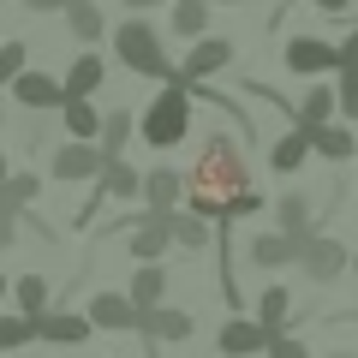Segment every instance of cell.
Instances as JSON below:
<instances>
[{"instance_id": "obj_40", "label": "cell", "mask_w": 358, "mask_h": 358, "mask_svg": "<svg viewBox=\"0 0 358 358\" xmlns=\"http://www.w3.org/2000/svg\"><path fill=\"white\" fill-rule=\"evenodd\" d=\"M126 6H138V13H150V6H162V0H126Z\"/></svg>"}, {"instance_id": "obj_27", "label": "cell", "mask_w": 358, "mask_h": 358, "mask_svg": "<svg viewBox=\"0 0 358 358\" xmlns=\"http://www.w3.org/2000/svg\"><path fill=\"white\" fill-rule=\"evenodd\" d=\"M13 299H18L24 317H42V310H48V281H42V275H18V281H13Z\"/></svg>"}, {"instance_id": "obj_19", "label": "cell", "mask_w": 358, "mask_h": 358, "mask_svg": "<svg viewBox=\"0 0 358 358\" xmlns=\"http://www.w3.org/2000/svg\"><path fill=\"white\" fill-rule=\"evenodd\" d=\"M310 143H317L322 162H352V155H358V138H352L346 126H329V120H322V126H310Z\"/></svg>"}, {"instance_id": "obj_3", "label": "cell", "mask_w": 358, "mask_h": 358, "mask_svg": "<svg viewBox=\"0 0 358 358\" xmlns=\"http://www.w3.org/2000/svg\"><path fill=\"white\" fill-rule=\"evenodd\" d=\"M114 48H120V66H131V72H143V78H162V84H173V78H179V66L167 60L162 36H155L143 18H126V24L114 30Z\"/></svg>"}, {"instance_id": "obj_9", "label": "cell", "mask_w": 358, "mask_h": 358, "mask_svg": "<svg viewBox=\"0 0 358 358\" xmlns=\"http://www.w3.org/2000/svg\"><path fill=\"white\" fill-rule=\"evenodd\" d=\"M6 90H13V96H18V108H30V114L66 108V84H60V78H48V72H30V66H24V72H18Z\"/></svg>"}, {"instance_id": "obj_23", "label": "cell", "mask_w": 358, "mask_h": 358, "mask_svg": "<svg viewBox=\"0 0 358 358\" xmlns=\"http://www.w3.org/2000/svg\"><path fill=\"white\" fill-rule=\"evenodd\" d=\"M167 24H173V36H203L209 30V0H173V18H167Z\"/></svg>"}, {"instance_id": "obj_7", "label": "cell", "mask_w": 358, "mask_h": 358, "mask_svg": "<svg viewBox=\"0 0 358 358\" xmlns=\"http://www.w3.org/2000/svg\"><path fill=\"white\" fill-rule=\"evenodd\" d=\"M299 268H305L317 287H329L334 275H346V268H352V257H346L341 239H322V233H310V239H305V257H299Z\"/></svg>"}, {"instance_id": "obj_20", "label": "cell", "mask_w": 358, "mask_h": 358, "mask_svg": "<svg viewBox=\"0 0 358 358\" xmlns=\"http://www.w3.org/2000/svg\"><path fill=\"white\" fill-rule=\"evenodd\" d=\"M126 293L138 299L143 310H155V305L167 299V268H162V263H138V275H131V287H126Z\"/></svg>"}, {"instance_id": "obj_43", "label": "cell", "mask_w": 358, "mask_h": 358, "mask_svg": "<svg viewBox=\"0 0 358 358\" xmlns=\"http://www.w3.org/2000/svg\"><path fill=\"white\" fill-rule=\"evenodd\" d=\"M334 358H352V352H334Z\"/></svg>"}, {"instance_id": "obj_22", "label": "cell", "mask_w": 358, "mask_h": 358, "mask_svg": "<svg viewBox=\"0 0 358 358\" xmlns=\"http://www.w3.org/2000/svg\"><path fill=\"white\" fill-rule=\"evenodd\" d=\"M60 120H66V131H72V138H102V120H108V114H96L84 96H66Z\"/></svg>"}, {"instance_id": "obj_2", "label": "cell", "mask_w": 358, "mask_h": 358, "mask_svg": "<svg viewBox=\"0 0 358 358\" xmlns=\"http://www.w3.org/2000/svg\"><path fill=\"white\" fill-rule=\"evenodd\" d=\"M192 96H197V90L173 78V84L143 108V143H150V150H173V143H185V126H192Z\"/></svg>"}, {"instance_id": "obj_13", "label": "cell", "mask_w": 358, "mask_h": 358, "mask_svg": "<svg viewBox=\"0 0 358 358\" xmlns=\"http://www.w3.org/2000/svg\"><path fill=\"white\" fill-rule=\"evenodd\" d=\"M185 192H192V179L173 173V167H155V173H143V203H150V215L179 209V203H185Z\"/></svg>"}, {"instance_id": "obj_26", "label": "cell", "mask_w": 358, "mask_h": 358, "mask_svg": "<svg viewBox=\"0 0 358 358\" xmlns=\"http://www.w3.org/2000/svg\"><path fill=\"white\" fill-rule=\"evenodd\" d=\"M275 227H287V233H310V197H305V192H287L281 203H275Z\"/></svg>"}, {"instance_id": "obj_11", "label": "cell", "mask_w": 358, "mask_h": 358, "mask_svg": "<svg viewBox=\"0 0 358 358\" xmlns=\"http://www.w3.org/2000/svg\"><path fill=\"white\" fill-rule=\"evenodd\" d=\"M36 334H42L48 346H84L90 334H96V317H90V310H84V317H78V310H42V317H36Z\"/></svg>"}, {"instance_id": "obj_28", "label": "cell", "mask_w": 358, "mask_h": 358, "mask_svg": "<svg viewBox=\"0 0 358 358\" xmlns=\"http://www.w3.org/2000/svg\"><path fill=\"white\" fill-rule=\"evenodd\" d=\"M30 341H42L36 334V317H0V352H18V346H30Z\"/></svg>"}, {"instance_id": "obj_30", "label": "cell", "mask_w": 358, "mask_h": 358, "mask_svg": "<svg viewBox=\"0 0 358 358\" xmlns=\"http://www.w3.org/2000/svg\"><path fill=\"white\" fill-rule=\"evenodd\" d=\"M287 310H293V293H287V287H263V299H257V317L281 329V322H287Z\"/></svg>"}, {"instance_id": "obj_37", "label": "cell", "mask_w": 358, "mask_h": 358, "mask_svg": "<svg viewBox=\"0 0 358 358\" xmlns=\"http://www.w3.org/2000/svg\"><path fill=\"white\" fill-rule=\"evenodd\" d=\"M341 54H346V60L358 66V30H352V36H346V42H341Z\"/></svg>"}, {"instance_id": "obj_34", "label": "cell", "mask_w": 358, "mask_h": 358, "mask_svg": "<svg viewBox=\"0 0 358 358\" xmlns=\"http://www.w3.org/2000/svg\"><path fill=\"white\" fill-rule=\"evenodd\" d=\"M24 72V42H0V84H13Z\"/></svg>"}, {"instance_id": "obj_31", "label": "cell", "mask_w": 358, "mask_h": 358, "mask_svg": "<svg viewBox=\"0 0 358 358\" xmlns=\"http://www.w3.org/2000/svg\"><path fill=\"white\" fill-rule=\"evenodd\" d=\"M6 197H13L18 209H30V203L42 197V179H36V173H13V179H6Z\"/></svg>"}, {"instance_id": "obj_16", "label": "cell", "mask_w": 358, "mask_h": 358, "mask_svg": "<svg viewBox=\"0 0 358 358\" xmlns=\"http://www.w3.org/2000/svg\"><path fill=\"white\" fill-rule=\"evenodd\" d=\"M102 78H108V60H102L96 48H84V54L72 60V72H66V96H96Z\"/></svg>"}, {"instance_id": "obj_4", "label": "cell", "mask_w": 358, "mask_h": 358, "mask_svg": "<svg viewBox=\"0 0 358 358\" xmlns=\"http://www.w3.org/2000/svg\"><path fill=\"white\" fill-rule=\"evenodd\" d=\"M281 60H287V72H299V78H322V72H341L346 54L334 48V42H322V36H293L281 48Z\"/></svg>"}, {"instance_id": "obj_14", "label": "cell", "mask_w": 358, "mask_h": 358, "mask_svg": "<svg viewBox=\"0 0 358 358\" xmlns=\"http://www.w3.org/2000/svg\"><path fill=\"white\" fill-rule=\"evenodd\" d=\"M310 155H317V143H310V126L299 120L293 131H281V138H275V150H268V167H275V173H299Z\"/></svg>"}, {"instance_id": "obj_29", "label": "cell", "mask_w": 358, "mask_h": 358, "mask_svg": "<svg viewBox=\"0 0 358 358\" xmlns=\"http://www.w3.org/2000/svg\"><path fill=\"white\" fill-rule=\"evenodd\" d=\"M126 138H131V114L120 108V114H108V120H102V138H96V143L108 150V162H120V150H126Z\"/></svg>"}, {"instance_id": "obj_44", "label": "cell", "mask_w": 358, "mask_h": 358, "mask_svg": "<svg viewBox=\"0 0 358 358\" xmlns=\"http://www.w3.org/2000/svg\"><path fill=\"white\" fill-rule=\"evenodd\" d=\"M352 268H358V251H352Z\"/></svg>"}, {"instance_id": "obj_8", "label": "cell", "mask_w": 358, "mask_h": 358, "mask_svg": "<svg viewBox=\"0 0 358 358\" xmlns=\"http://www.w3.org/2000/svg\"><path fill=\"white\" fill-rule=\"evenodd\" d=\"M305 239L310 233H257L251 245H245V257H251L257 268H287V263H299V257H305Z\"/></svg>"}, {"instance_id": "obj_42", "label": "cell", "mask_w": 358, "mask_h": 358, "mask_svg": "<svg viewBox=\"0 0 358 358\" xmlns=\"http://www.w3.org/2000/svg\"><path fill=\"white\" fill-rule=\"evenodd\" d=\"M209 6H239V0H209Z\"/></svg>"}, {"instance_id": "obj_21", "label": "cell", "mask_w": 358, "mask_h": 358, "mask_svg": "<svg viewBox=\"0 0 358 358\" xmlns=\"http://www.w3.org/2000/svg\"><path fill=\"white\" fill-rule=\"evenodd\" d=\"M66 24H72L78 42H102L108 18H102V6H96V0H66Z\"/></svg>"}, {"instance_id": "obj_38", "label": "cell", "mask_w": 358, "mask_h": 358, "mask_svg": "<svg viewBox=\"0 0 358 358\" xmlns=\"http://www.w3.org/2000/svg\"><path fill=\"white\" fill-rule=\"evenodd\" d=\"M317 6L322 13H346V0H317Z\"/></svg>"}, {"instance_id": "obj_17", "label": "cell", "mask_w": 358, "mask_h": 358, "mask_svg": "<svg viewBox=\"0 0 358 358\" xmlns=\"http://www.w3.org/2000/svg\"><path fill=\"white\" fill-rule=\"evenodd\" d=\"M167 227H173V245H185V251H203L215 233H209V215H197L192 203L185 209H167Z\"/></svg>"}, {"instance_id": "obj_5", "label": "cell", "mask_w": 358, "mask_h": 358, "mask_svg": "<svg viewBox=\"0 0 358 358\" xmlns=\"http://www.w3.org/2000/svg\"><path fill=\"white\" fill-rule=\"evenodd\" d=\"M275 334H281V329H275V322H263V317H233L227 322V329H221V352H227V358H257V352H268V346H275Z\"/></svg>"}, {"instance_id": "obj_1", "label": "cell", "mask_w": 358, "mask_h": 358, "mask_svg": "<svg viewBox=\"0 0 358 358\" xmlns=\"http://www.w3.org/2000/svg\"><path fill=\"white\" fill-rule=\"evenodd\" d=\"M185 179H192L185 203L221 227V221H233V209H239V203H245V192H251V162H245L239 138L215 131V138L197 150V162H192V173H185Z\"/></svg>"}, {"instance_id": "obj_15", "label": "cell", "mask_w": 358, "mask_h": 358, "mask_svg": "<svg viewBox=\"0 0 358 358\" xmlns=\"http://www.w3.org/2000/svg\"><path fill=\"white\" fill-rule=\"evenodd\" d=\"M167 245H173V227H167V215H150V221H143V227L126 239V251L138 257V263H162Z\"/></svg>"}, {"instance_id": "obj_41", "label": "cell", "mask_w": 358, "mask_h": 358, "mask_svg": "<svg viewBox=\"0 0 358 358\" xmlns=\"http://www.w3.org/2000/svg\"><path fill=\"white\" fill-rule=\"evenodd\" d=\"M0 293H13V281H6V275H0Z\"/></svg>"}, {"instance_id": "obj_35", "label": "cell", "mask_w": 358, "mask_h": 358, "mask_svg": "<svg viewBox=\"0 0 358 358\" xmlns=\"http://www.w3.org/2000/svg\"><path fill=\"white\" fill-rule=\"evenodd\" d=\"M263 358H310V346H305V341H293V334H275V346H268Z\"/></svg>"}, {"instance_id": "obj_36", "label": "cell", "mask_w": 358, "mask_h": 358, "mask_svg": "<svg viewBox=\"0 0 358 358\" xmlns=\"http://www.w3.org/2000/svg\"><path fill=\"white\" fill-rule=\"evenodd\" d=\"M24 6H30V13H60L66 0H24Z\"/></svg>"}, {"instance_id": "obj_18", "label": "cell", "mask_w": 358, "mask_h": 358, "mask_svg": "<svg viewBox=\"0 0 358 358\" xmlns=\"http://www.w3.org/2000/svg\"><path fill=\"white\" fill-rule=\"evenodd\" d=\"M138 334H143V341H185V334H192V317L155 305V310H143V329Z\"/></svg>"}, {"instance_id": "obj_12", "label": "cell", "mask_w": 358, "mask_h": 358, "mask_svg": "<svg viewBox=\"0 0 358 358\" xmlns=\"http://www.w3.org/2000/svg\"><path fill=\"white\" fill-rule=\"evenodd\" d=\"M90 317H96V329H143V305L131 293H96L90 299Z\"/></svg>"}, {"instance_id": "obj_33", "label": "cell", "mask_w": 358, "mask_h": 358, "mask_svg": "<svg viewBox=\"0 0 358 358\" xmlns=\"http://www.w3.org/2000/svg\"><path fill=\"white\" fill-rule=\"evenodd\" d=\"M18 215H24V209L0 192V251H6V245H18Z\"/></svg>"}, {"instance_id": "obj_24", "label": "cell", "mask_w": 358, "mask_h": 358, "mask_svg": "<svg viewBox=\"0 0 358 358\" xmlns=\"http://www.w3.org/2000/svg\"><path fill=\"white\" fill-rule=\"evenodd\" d=\"M143 192V173H131L126 162H108L102 167V197H114V203H126V197Z\"/></svg>"}, {"instance_id": "obj_10", "label": "cell", "mask_w": 358, "mask_h": 358, "mask_svg": "<svg viewBox=\"0 0 358 358\" xmlns=\"http://www.w3.org/2000/svg\"><path fill=\"white\" fill-rule=\"evenodd\" d=\"M108 167V150L102 143H90V138H72L54 150V179H90V173H102Z\"/></svg>"}, {"instance_id": "obj_25", "label": "cell", "mask_w": 358, "mask_h": 358, "mask_svg": "<svg viewBox=\"0 0 358 358\" xmlns=\"http://www.w3.org/2000/svg\"><path fill=\"white\" fill-rule=\"evenodd\" d=\"M334 114H341V84H334V90L310 84V96L299 102V120H305V126H322V120H334Z\"/></svg>"}, {"instance_id": "obj_32", "label": "cell", "mask_w": 358, "mask_h": 358, "mask_svg": "<svg viewBox=\"0 0 358 358\" xmlns=\"http://www.w3.org/2000/svg\"><path fill=\"white\" fill-rule=\"evenodd\" d=\"M341 114L358 120V66H352V60L341 66Z\"/></svg>"}, {"instance_id": "obj_39", "label": "cell", "mask_w": 358, "mask_h": 358, "mask_svg": "<svg viewBox=\"0 0 358 358\" xmlns=\"http://www.w3.org/2000/svg\"><path fill=\"white\" fill-rule=\"evenodd\" d=\"M6 179H13V167H6V155H0V192H6Z\"/></svg>"}, {"instance_id": "obj_6", "label": "cell", "mask_w": 358, "mask_h": 358, "mask_svg": "<svg viewBox=\"0 0 358 358\" xmlns=\"http://www.w3.org/2000/svg\"><path fill=\"white\" fill-rule=\"evenodd\" d=\"M233 54H239V48H233L227 36H197V48L185 54V66H179V84H203V78L227 72Z\"/></svg>"}]
</instances>
